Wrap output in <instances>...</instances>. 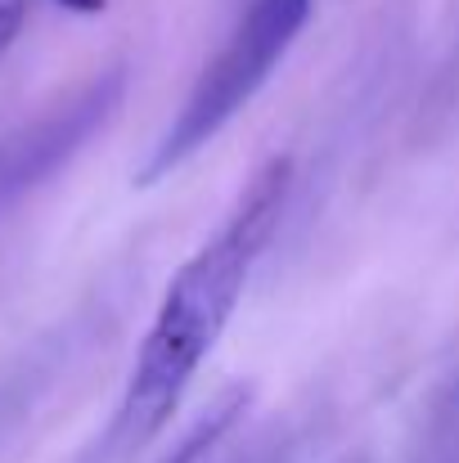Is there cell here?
I'll use <instances>...</instances> for the list:
<instances>
[{
	"mask_svg": "<svg viewBox=\"0 0 459 463\" xmlns=\"http://www.w3.org/2000/svg\"><path fill=\"white\" fill-rule=\"evenodd\" d=\"M289 184H293V162L271 157L244 184L239 203L216 225V234L171 275L162 302L153 310L149 333L136 351V364L127 373L122 401L100 446L81 463H127L171 423L189 383L216 351L225 324L234 319V307L253 279V266L275 239V225L289 203Z\"/></svg>",
	"mask_w": 459,
	"mask_h": 463,
	"instance_id": "cell-1",
	"label": "cell"
},
{
	"mask_svg": "<svg viewBox=\"0 0 459 463\" xmlns=\"http://www.w3.org/2000/svg\"><path fill=\"white\" fill-rule=\"evenodd\" d=\"M315 0H239L225 23V36L198 68L180 113L167 122L162 140L153 145L140 180H162L185 157H194L284 63L293 41L302 36Z\"/></svg>",
	"mask_w": 459,
	"mask_h": 463,
	"instance_id": "cell-2",
	"label": "cell"
},
{
	"mask_svg": "<svg viewBox=\"0 0 459 463\" xmlns=\"http://www.w3.org/2000/svg\"><path fill=\"white\" fill-rule=\"evenodd\" d=\"M122 86L127 77L118 68L100 72L86 86L54 99L50 109H41L36 118H27L23 127L0 136V221L109 127V118L122 104Z\"/></svg>",
	"mask_w": 459,
	"mask_h": 463,
	"instance_id": "cell-3",
	"label": "cell"
},
{
	"mask_svg": "<svg viewBox=\"0 0 459 463\" xmlns=\"http://www.w3.org/2000/svg\"><path fill=\"white\" fill-rule=\"evenodd\" d=\"M45 378H50V364L41 355H23L18 364H9L0 373V437L18 423V414L32 405V396L41 392Z\"/></svg>",
	"mask_w": 459,
	"mask_h": 463,
	"instance_id": "cell-4",
	"label": "cell"
},
{
	"mask_svg": "<svg viewBox=\"0 0 459 463\" xmlns=\"http://www.w3.org/2000/svg\"><path fill=\"white\" fill-rule=\"evenodd\" d=\"M230 419H234V410H216L189 441H185V450L176 455V463H207V455L216 450V441H221V432L230 428Z\"/></svg>",
	"mask_w": 459,
	"mask_h": 463,
	"instance_id": "cell-5",
	"label": "cell"
},
{
	"mask_svg": "<svg viewBox=\"0 0 459 463\" xmlns=\"http://www.w3.org/2000/svg\"><path fill=\"white\" fill-rule=\"evenodd\" d=\"M23 5H27V0H0V50H5V45L14 41V32H18Z\"/></svg>",
	"mask_w": 459,
	"mask_h": 463,
	"instance_id": "cell-6",
	"label": "cell"
},
{
	"mask_svg": "<svg viewBox=\"0 0 459 463\" xmlns=\"http://www.w3.org/2000/svg\"><path fill=\"white\" fill-rule=\"evenodd\" d=\"M59 5H68V9H81V14H95V9H104L109 0H59Z\"/></svg>",
	"mask_w": 459,
	"mask_h": 463,
	"instance_id": "cell-7",
	"label": "cell"
}]
</instances>
